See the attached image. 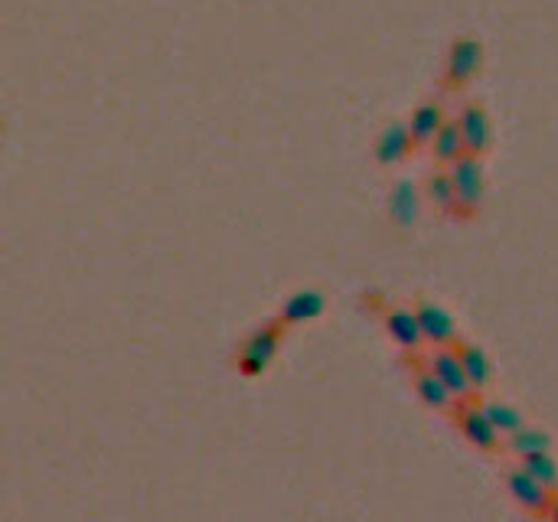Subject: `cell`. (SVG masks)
<instances>
[{
	"label": "cell",
	"mask_w": 558,
	"mask_h": 522,
	"mask_svg": "<svg viewBox=\"0 0 558 522\" xmlns=\"http://www.w3.org/2000/svg\"><path fill=\"white\" fill-rule=\"evenodd\" d=\"M451 173V183H454V196H457V213L461 216H474L477 206H480V196H483V167L474 154H464L457 157L454 164L444 167Z\"/></svg>",
	"instance_id": "1"
},
{
	"label": "cell",
	"mask_w": 558,
	"mask_h": 522,
	"mask_svg": "<svg viewBox=\"0 0 558 522\" xmlns=\"http://www.w3.org/2000/svg\"><path fill=\"white\" fill-rule=\"evenodd\" d=\"M281 327L284 323H265V327H258L252 337L245 340L242 353H239V372L242 376H262L268 369V363L275 359L278 346H281Z\"/></svg>",
	"instance_id": "2"
},
{
	"label": "cell",
	"mask_w": 558,
	"mask_h": 522,
	"mask_svg": "<svg viewBox=\"0 0 558 522\" xmlns=\"http://www.w3.org/2000/svg\"><path fill=\"white\" fill-rule=\"evenodd\" d=\"M480 62H483L480 40H474V36L454 40L448 53V66H444V85H448V89H464V85L477 76Z\"/></svg>",
	"instance_id": "3"
},
{
	"label": "cell",
	"mask_w": 558,
	"mask_h": 522,
	"mask_svg": "<svg viewBox=\"0 0 558 522\" xmlns=\"http://www.w3.org/2000/svg\"><path fill=\"white\" fill-rule=\"evenodd\" d=\"M503 483H506V493H510L523 509H529V513H536V516L549 513L555 493L549 487H542V483L532 477V474H526L523 467H510V470H506Z\"/></svg>",
	"instance_id": "4"
},
{
	"label": "cell",
	"mask_w": 558,
	"mask_h": 522,
	"mask_svg": "<svg viewBox=\"0 0 558 522\" xmlns=\"http://www.w3.org/2000/svg\"><path fill=\"white\" fill-rule=\"evenodd\" d=\"M454 421H457V428H461V434L477 447V451H496L500 447V431H496L490 425V418L483 415V408L474 405L470 399L464 402H457L454 405Z\"/></svg>",
	"instance_id": "5"
},
{
	"label": "cell",
	"mask_w": 558,
	"mask_h": 522,
	"mask_svg": "<svg viewBox=\"0 0 558 522\" xmlns=\"http://www.w3.org/2000/svg\"><path fill=\"white\" fill-rule=\"evenodd\" d=\"M425 363H428V369L434 372V376L448 385V392L454 395L457 402H464V399L474 395V385L467 382L461 356H457V343L454 346H434V353L425 359Z\"/></svg>",
	"instance_id": "6"
},
{
	"label": "cell",
	"mask_w": 558,
	"mask_h": 522,
	"mask_svg": "<svg viewBox=\"0 0 558 522\" xmlns=\"http://www.w3.org/2000/svg\"><path fill=\"white\" fill-rule=\"evenodd\" d=\"M415 317H418V327H421L425 343H431V346H454L457 343V323L444 307L431 304V301H418Z\"/></svg>",
	"instance_id": "7"
},
{
	"label": "cell",
	"mask_w": 558,
	"mask_h": 522,
	"mask_svg": "<svg viewBox=\"0 0 558 522\" xmlns=\"http://www.w3.org/2000/svg\"><path fill=\"white\" fill-rule=\"evenodd\" d=\"M457 128H461V138H464V147H467V154H474L480 157L483 151L490 147V138H493V131H490V115L483 111V105L477 102H467L461 111H457Z\"/></svg>",
	"instance_id": "8"
},
{
	"label": "cell",
	"mask_w": 558,
	"mask_h": 522,
	"mask_svg": "<svg viewBox=\"0 0 558 522\" xmlns=\"http://www.w3.org/2000/svg\"><path fill=\"white\" fill-rule=\"evenodd\" d=\"M386 330H389V337L399 343L402 350H408V353H415L418 346L425 343L415 310H408V307H389L386 310Z\"/></svg>",
	"instance_id": "9"
},
{
	"label": "cell",
	"mask_w": 558,
	"mask_h": 522,
	"mask_svg": "<svg viewBox=\"0 0 558 522\" xmlns=\"http://www.w3.org/2000/svg\"><path fill=\"white\" fill-rule=\"evenodd\" d=\"M415 392L428 408H434V412H454V405H457V399L448 392V385L434 376V372L428 369V363L415 366Z\"/></svg>",
	"instance_id": "10"
},
{
	"label": "cell",
	"mask_w": 558,
	"mask_h": 522,
	"mask_svg": "<svg viewBox=\"0 0 558 522\" xmlns=\"http://www.w3.org/2000/svg\"><path fill=\"white\" fill-rule=\"evenodd\" d=\"M412 134H408V121H392L386 131L379 134L376 141V157L379 164H399L402 157H408L412 151Z\"/></svg>",
	"instance_id": "11"
},
{
	"label": "cell",
	"mask_w": 558,
	"mask_h": 522,
	"mask_svg": "<svg viewBox=\"0 0 558 522\" xmlns=\"http://www.w3.org/2000/svg\"><path fill=\"white\" fill-rule=\"evenodd\" d=\"M444 124V111L438 102H425L412 111V118H408V134H412V144L415 147H428L431 138L438 134V128Z\"/></svg>",
	"instance_id": "12"
},
{
	"label": "cell",
	"mask_w": 558,
	"mask_h": 522,
	"mask_svg": "<svg viewBox=\"0 0 558 522\" xmlns=\"http://www.w3.org/2000/svg\"><path fill=\"white\" fill-rule=\"evenodd\" d=\"M389 219L399 229L412 226V222L418 219V190H415L412 180H399L392 186V193H389Z\"/></svg>",
	"instance_id": "13"
},
{
	"label": "cell",
	"mask_w": 558,
	"mask_h": 522,
	"mask_svg": "<svg viewBox=\"0 0 558 522\" xmlns=\"http://www.w3.org/2000/svg\"><path fill=\"white\" fill-rule=\"evenodd\" d=\"M431 154L434 160H438L441 167H448L454 164L457 157H464L467 154V147H464V138H461V128H457V121H444L438 134L431 138Z\"/></svg>",
	"instance_id": "14"
},
{
	"label": "cell",
	"mask_w": 558,
	"mask_h": 522,
	"mask_svg": "<svg viewBox=\"0 0 558 522\" xmlns=\"http://www.w3.org/2000/svg\"><path fill=\"white\" fill-rule=\"evenodd\" d=\"M324 294H317V291H301V294H294L284 301L281 307V323H304V320H314L324 314Z\"/></svg>",
	"instance_id": "15"
},
{
	"label": "cell",
	"mask_w": 558,
	"mask_h": 522,
	"mask_svg": "<svg viewBox=\"0 0 558 522\" xmlns=\"http://www.w3.org/2000/svg\"><path fill=\"white\" fill-rule=\"evenodd\" d=\"M457 356H461V366H464L467 382L474 385V389H483V385H487L490 376H493L487 353L477 350V346H461V343H457Z\"/></svg>",
	"instance_id": "16"
},
{
	"label": "cell",
	"mask_w": 558,
	"mask_h": 522,
	"mask_svg": "<svg viewBox=\"0 0 558 522\" xmlns=\"http://www.w3.org/2000/svg\"><path fill=\"white\" fill-rule=\"evenodd\" d=\"M428 200L438 206V213L454 216L457 213V196H454V183L448 170H438L428 177Z\"/></svg>",
	"instance_id": "17"
},
{
	"label": "cell",
	"mask_w": 558,
	"mask_h": 522,
	"mask_svg": "<svg viewBox=\"0 0 558 522\" xmlns=\"http://www.w3.org/2000/svg\"><path fill=\"white\" fill-rule=\"evenodd\" d=\"M519 467L526 470V474L536 477L542 487H549L552 493L558 490V467L549 457V451H539V454H529V457H519Z\"/></svg>",
	"instance_id": "18"
},
{
	"label": "cell",
	"mask_w": 558,
	"mask_h": 522,
	"mask_svg": "<svg viewBox=\"0 0 558 522\" xmlns=\"http://www.w3.org/2000/svg\"><path fill=\"white\" fill-rule=\"evenodd\" d=\"M510 451L516 457H529V454H539V451H549V434L536 431V428H519L510 434Z\"/></svg>",
	"instance_id": "19"
},
{
	"label": "cell",
	"mask_w": 558,
	"mask_h": 522,
	"mask_svg": "<svg viewBox=\"0 0 558 522\" xmlns=\"http://www.w3.org/2000/svg\"><path fill=\"white\" fill-rule=\"evenodd\" d=\"M483 408V415L490 418V425L500 431V434H513L523 428V415L516 412V408L510 405H503V402H487V405H480Z\"/></svg>",
	"instance_id": "20"
},
{
	"label": "cell",
	"mask_w": 558,
	"mask_h": 522,
	"mask_svg": "<svg viewBox=\"0 0 558 522\" xmlns=\"http://www.w3.org/2000/svg\"><path fill=\"white\" fill-rule=\"evenodd\" d=\"M545 516H552V519H558V496H555V500H552V506H549V513H545Z\"/></svg>",
	"instance_id": "21"
}]
</instances>
